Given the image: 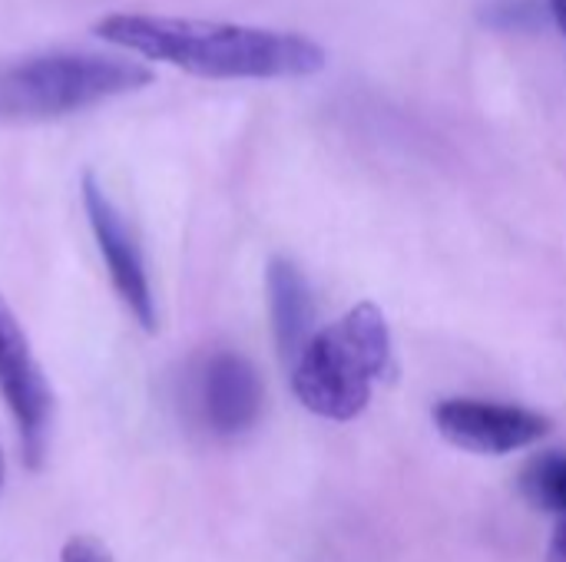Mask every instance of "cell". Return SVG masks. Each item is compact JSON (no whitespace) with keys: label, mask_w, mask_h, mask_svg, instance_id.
Listing matches in <instances>:
<instances>
[{"label":"cell","mask_w":566,"mask_h":562,"mask_svg":"<svg viewBox=\"0 0 566 562\" xmlns=\"http://www.w3.org/2000/svg\"><path fill=\"white\" fill-rule=\"evenodd\" d=\"M551 13H554V20H557L560 33L566 36V0H551Z\"/></svg>","instance_id":"obj_11"},{"label":"cell","mask_w":566,"mask_h":562,"mask_svg":"<svg viewBox=\"0 0 566 562\" xmlns=\"http://www.w3.org/2000/svg\"><path fill=\"white\" fill-rule=\"evenodd\" d=\"M83 209H86L96 248L106 262L113 291L119 295V301L139 321L143 331H156V298H153L143 248L129 222L116 209V202L106 195V189L93 176H83Z\"/></svg>","instance_id":"obj_5"},{"label":"cell","mask_w":566,"mask_h":562,"mask_svg":"<svg viewBox=\"0 0 566 562\" xmlns=\"http://www.w3.org/2000/svg\"><path fill=\"white\" fill-rule=\"evenodd\" d=\"M153 83L143 63L96 50H46L0 63V119L36 123L93 109Z\"/></svg>","instance_id":"obj_2"},{"label":"cell","mask_w":566,"mask_h":562,"mask_svg":"<svg viewBox=\"0 0 566 562\" xmlns=\"http://www.w3.org/2000/svg\"><path fill=\"white\" fill-rule=\"evenodd\" d=\"M192 407L212 437H239L255 427L262 414L259 371L235 351L209 354L192 381Z\"/></svg>","instance_id":"obj_7"},{"label":"cell","mask_w":566,"mask_h":562,"mask_svg":"<svg viewBox=\"0 0 566 562\" xmlns=\"http://www.w3.org/2000/svg\"><path fill=\"white\" fill-rule=\"evenodd\" d=\"M434 424L441 437L461 450L471 454H488V457H504L514 450H524L547 437L551 421L514 404H491V401H474V397H451L438 404Z\"/></svg>","instance_id":"obj_6"},{"label":"cell","mask_w":566,"mask_h":562,"mask_svg":"<svg viewBox=\"0 0 566 562\" xmlns=\"http://www.w3.org/2000/svg\"><path fill=\"white\" fill-rule=\"evenodd\" d=\"M3 474H7V470H3V454H0V494H3Z\"/></svg>","instance_id":"obj_12"},{"label":"cell","mask_w":566,"mask_h":562,"mask_svg":"<svg viewBox=\"0 0 566 562\" xmlns=\"http://www.w3.org/2000/svg\"><path fill=\"white\" fill-rule=\"evenodd\" d=\"M93 33L149 63H169L206 79H298L325 66V50L312 36L269 26L106 13Z\"/></svg>","instance_id":"obj_1"},{"label":"cell","mask_w":566,"mask_h":562,"mask_svg":"<svg viewBox=\"0 0 566 562\" xmlns=\"http://www.w3.org/2000/svg\"><path fill=\"white\" fill-rule=\"evenodd\" d=\"M60 560L63 562H113V556H109V550H106L99 540H93V537H73V540H66V543H63V553H60Z\"/></svg>","instance_id":"obj_10"},{"label":"cell","mask_w":566,"mask_h":562,"mask_svg":"<svg viewBox=\"0 0 566 562\" xmlns=\"http://www.w3.org/2000/svg\"><path fill=\"white\" fill-rule=\"evenodd\" d=\"M0 394L13 417L23 464L30 470H40L50 447L53 394L3 295H0Z\"/></svg>","instance_id":"obj_4"},{"label":"cell","mask_w":566,"mask_h":562,"mask_svg":"<svg viewBox=\"0 0 566 562\" xmlns=\"http://www.w3.org/2000/svg\"><path fill=\"white\" fill-rule=\"evenodd\" d=\"M524 497L557 517V533L551 543V562H566V454H541L527 464L521 477Z\"/></svg>","instance_id":"obj_9"},{"label":"cell","mask_w":566,"mask_h":562,"mask_svg":"<svg viewBox=\"0 0 566 562\" xmlns=\"http://www.w3.org/2000/svg\"><path fill=\"white\" fill-rule=\"evenodd\" d=\"M391 335L381 308L355 305L335 325L318 331L292 364V388L302 407L325 421H355L375 381L388 371Z\"/></svg>","instance_id":"obj_3"},{"label":"cell","mask_w":566,"mask_h":562,"mask_svg":"<svg viewBox=\"0 0 566 562\" xmlns=\"http://www.w3.org/2000/svg\"><path fill=\"white\" fill-rule=\"evenodd\" d=\"M269 311L279 354L285 364H295L305 344L315 338V298L305 275L289 258H275L269 265Z\"/></svg>","instance_id":"obj_8"}]
</instances>
